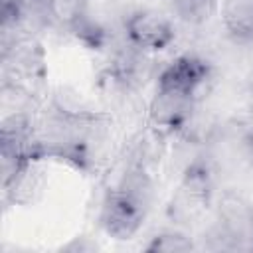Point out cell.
I'll use <instances>...</instances> for the list:
<instances>
[{
    "mask_svg": "<svg viewBox=\"0 0 253 253\" xmlns=\"http://www.w3.org/2000/svg\"><path fill=\"white\" fill-rule=\"evenodd\" d=\"M213 164L204 152L184 164L180 186L166 208L172 223L190 225L208 211L213 198Z\"/></svg>",
    "mask_w": 253,
    "mask_h": 253,
    "instance_id": "obj_1",
    "label": "cell"
},
{
    "mask_svg": "<svg viewBox=\"0 0 253 253\" xmlns=\"http://www.w3.org/2000/svg\"><path fill=\"white\" fill-rule=\"evenodd\" d=\"M146 211L148 206L128 196L126 192L113 188L103 200L99 221L107 235L123 241V239H130L140 229Z\"/></svg>",
    "mask_w": 253,
    "mask_h": 253,
    "instance_id": "obj_2",
    "label": "cell"
},
{
    "mask_svg": "<svg viewBox=\"0 0 253 253\" xmlns=\"http://www.w3.org/2000/svg\"><path fill=\"white\" fill-rule=\"evenodd\" d=\"M4 77L18 81L34 91V83H42L45 77V53L42 43L26 34L18 38L12 45L2 49Z\"/></svg>",
    "mask_w": 253,
    "mask_h": 253,
    "instance_id": "obj_3",
    "label": "cell"
},
{
    "mask_svg": "<svg viewBox=\"0 0 253 253\" xmlns=\"http://www.w3.org/2000/svg\"><path fill=\"white\" fill-rule=\"evenodd\" d=\"M125 38L142 51H160L174 42L176 30L164 14L140 8L130 12L125 20Z\"/></svg>",
    "mask_w": 253,
    "mask_h": 253,
    "instance_id": "obj_4",
    "label": "cell"
},
{
    "mask_svg": "<svg viewBox=\"0 0 253 253\" xmlns=\"http://www.w3.org/2000/svg\"><path fill=\"white\" fill-rule=\"evenodd\" d=\"M198 107V97L156 89L148 105V125L162 136L178 134Z\"/></svg>",
    "mask_w": 253,
    "mask_h": 253,
    "instance_id": "obj_5",
    "label": "cell"
},
{
    "mask_svg": "<svg viewBox=\"0 0 253 253\" xmlns=\"http://www.w3.org/2000/svg\"><path fill=\"white\" fill-rule=\"evenodd\" d=\"M210 63L196 53H182L174 57L156 77V89L178 91L198 97V91L210 79Z\"/></svg>",
    "mask_w": 253,
    "mask_h": 253,
    "instance_id": "obj_6",
    "label": "cell"
},
{
    "mask_svg": "<svg viewBox=\"0 0 253 253\" xmlns=\"http://www.w3.org/2000/svg\"><path fill=\"white\" fill-rule=\"evenodd\" d=\"M251 206L241 194L225 190L217 200V221L225 225L233 235H237L249 247V217Z\"/></svg>",
    "mask_w": 253,
    "mask_h": 253,
    "instance_id": "obj_7",
    "label": "cell"
},
{
    "mask_svg": "<svg viewBox=\"0 0 253 253\" xmlns=\"http://www.w3.org/2000/svg\"><path fill=\"white\" fill-rule=\"evenodd\" d=\"M42 176L34 168L32 160H26L18 170H14L6 180H2V190L12 204L28 206L42 192Z\"/></svg>",
    "mask_w": 253,
    "mask_h": 253,
    "instance_id": "obj_8",
    "label": "cell"
},
{
    "mask_svg": "<svg viewBox=\"0 0 253 253\" xmlns=\"http://www.w3.org/2000/svg\"><path fill=\"white\" fill-rule=\"evenodd\" d=\"M221 24L237 42H253V0H223Z\"/></svg>",
    "mask_w": 253,
    "mask_h": 253,
    "instance_id": "obj_9",
    "label": "cell"
},
{
    "mask_svg": "<svg viewBox=\"0 0 253 253\" xmlns=\"http://www.w3.org/2000/svg\"><path fill=\"white\" fill-rule=\"evenodd\" d=\"M36 105V91H32L30 87L12 81V79H2L0 85V109L4 111V115H12V113H32Z\"/></svg>",
    "mask_w": 253,
    "mask_h": 253,
    "instance_id": "obj_10",
    "label": "cell"
},
{
    "mask_svg": "<svg viewBox=\"0 0 253 253\" xmlns=\"http://www.w3.org/2000/svg\"><path fill=\"white\" fill-rule=\"evenodd\" d=\"M176 18L188 26H204L217 12V0H172Z\"/></svg>",
    "mask_w": 253,
    "mask_h": 253,
    "instance_id": "obj_11",
    "label": "cell"
},
{
    "mask_svg": "<svg viewBox=\"0 0 253 253\" xmlns=\"http://www.w3.org/2000/svg\"><path fill=\"white\" fill-rule=\"evenodd\" d=\"M194 249H198L196 241L180 229H164L152 235L144 245V251L148 253H188Z\"/></svg>",
    "mask_w": 253,
    "mask_h": 253,
    "instance_id": "obj_12",
    "label": "cell"
},
{
    "mask_svg": "<svg viewBox=\"0 0 253 253\" xmlns=\"http://www.w3.org/2000/svg\"><path fill=\"white\" fill-rule=\"evenodd\" d=\"M87 2L85 0H49V18L51 24L65 28L71 32V28L85 16Z\"/></svg>",
    "mask_w": 253,
    "mask_h": 253,
    "instance_id": "obj_13",
    "label": "cell"
},
{
    "mask_svg": "<svg viewBox=\"0 0 253 253\" xmlns=\"http://www.w3.org/2000/svg\"><path fill=\"white\" fill-rule=\"evenodd\" d=\"M20 14L24 32L42 30L51 24L49 0H20Z\"/></svg>",
    "mask_w": 253,
    "mask_h": 253,
    "instance_id": "obj_14",
    "label": "cell"
},
{
    "mask_svg": "<svg viewBox=\"0 0 253 253\" xmlns=\"http://www.w3.org/2000/svg\"><path fill=\"white\" fill-rule=\"evenodd\" d=\"M71 34H73L81 43H85V45L91 47V49L103 47V45L107 43V38H109L107 30H105L97 20L91 18L89 10H87L85 16L71 28Z\"/></svg>",
    "mask_w": 253,
    "mask_h": 253,
    "instance_id": "obj_15",
    "label": "cell"
},
{
    "mask_svg": "<svg viewBox=\"0 0 253 253\" xmlns=\"http://www.w3.org/2000/svg\"><path fill=\"white\" fill-rule=\"evenodd\" d=\"M97 249H99V245L91 237H85V235L73 237L71 241L61 245V251H67V253H93Z\"/></svg>",
    "mask_w": 253,
    "mask_h": 253,
    "instance_id": "obj_16",
    "label": "cell"
},
{
    "mask_svg": "<svg viewBox=\"0 0 253 253\" xmlns=\"http://www.w3.org/2000/svg\"><path fill=\"white\" fill-rule=\"evenodd\" d=\"M239 148H241V154L243 158L247 160V164L253 168V126L245 128L239 136Z\"/></svg>",
    "mask_w": 253,
    "mask_h": 253,
    "instance_id": "obj_17",
    "label": "cell"
},
{
    "mask_svg": "<svg viewBox=\"0 0 253 253\" xmlns=\"http://www.w3.org/2000/svg\"><path fill=\"white\" fill-rule=\"evenodd\" d=\"M249 247L253 249V206H251V217H249Z\"/></svg>",
    "mask_w": 253,
    "mask_h": 253,
    "instance_id": "obj_18",
    "label": "cell"
}]
</instances>
